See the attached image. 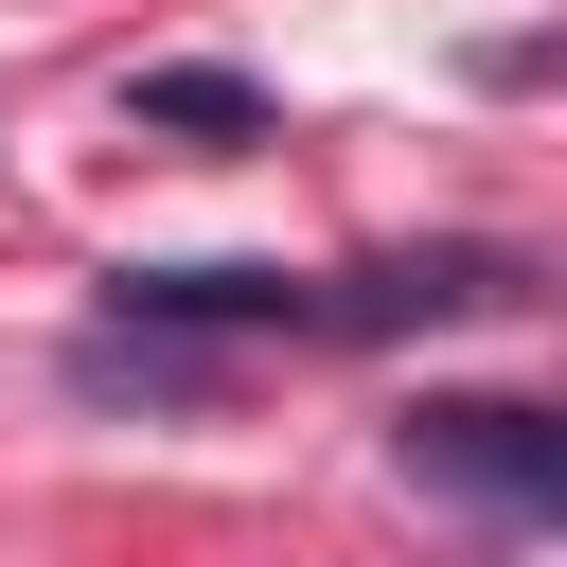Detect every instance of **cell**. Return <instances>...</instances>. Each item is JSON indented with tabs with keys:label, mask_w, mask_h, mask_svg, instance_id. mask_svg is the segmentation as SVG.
I'll return each mask as SVG.
<instances>
[{
	"label": "cell",
	"mask_w": 567,
	"mask_h": 567,
	"mask_svg": "<svg viewBox=\"0 0 567 567\" xmlns=\"http://www.w3.org/2000/svg\"><path fill=\"white\" fill-rule=\"evenodd\" d=\"M408 478H443V496H478V514H549V496H567V425L514 408V390H425V408H408Z\"/></svg>",
	"instance_id": "cell-1"
},
{
	"label": "cell",
	"mask_w": 567,
	"mask_h": 567,
	"mask_svg": "<svg viewBox=\"0 0 567 567\" xmlns=\"http://www.w3.org/2000/svg\"><path fill=\"white\" fill-rule=\"evenodd\" d=\"M496 301H532V266H514V248H390V266L319 284V319H337V337H408V319H496Z\"/></svg>",
	"instance_id": "cell-2"
},
{
	"label": "cell",
	"mask_w": 567,
	"mask_h": 567,
	"mask_svg": "<svg viewBox=\"0 0 567 567\" xmlns=\"http://www.w3.org/2000/svg\"><path fill=\"white\" fill-rule=\"evenodd\" d=\"M106 319L124 337H248V319H319V284H284V266H124L106 284Z\"/></svg>",
	"instance_id": "cell-3"
},
{
	"label": "cell",
	"mask_w": 567,
	"mask_h": 567,
	"mask_svg": "<svg viewBox=\"0 0 567 567\" xmlns=\"http://www.w3.org/2000/svg\"><path fill=\"white\" fill-rule=\"evenodd\" d=\"M124 124L142 142H266V89L248 71H124Z\"/></svg>",
	"instance_id": "cell-4"
}]
</instances>
